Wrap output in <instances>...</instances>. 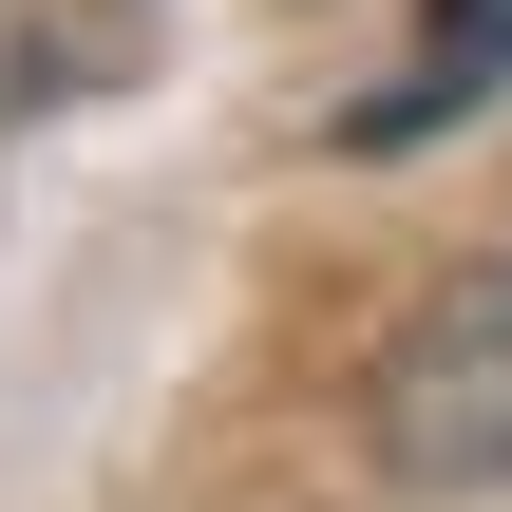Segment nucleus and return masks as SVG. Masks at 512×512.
I'll return each mask as SVG.
<instances>
[{
    "label": "nucleus",
    "instance_id": "f257e3e1",
    "mask_svg": "<svg viewBox=\"0 0 512 512\" xmlns=\"http://www.w3.org/2000/svg\"><path fill=\"white\" fill-rule=\"evenodd\" d=\"M361 437L399 494H512V247H475L361 380Z\"/></svg>",
    "mask_w": 512,
    "mask_h": 512
},
{
    "label": "nucleus",
    "instance_id": "f03ea898",
    "mask_svg": "<svg viewBox=\"0 0 512 512\" xmlns=\"http://www.w3.org/2000/svg\"><path fill=\"white\" fill-rule=\"evenodd\" d=\"M494 76H512V0H437V19H418V76H380L342 133H361V152H418V133H437L456 95H494Z\"/></svg>",
    "mask_w": 512,
    "mask_h": 512
}]
</instances>
